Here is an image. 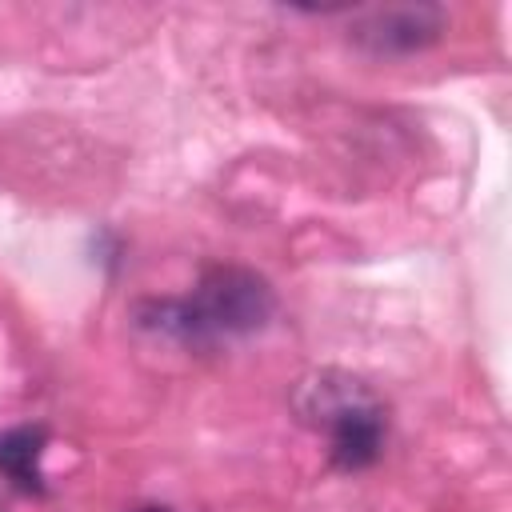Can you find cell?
Here are the masks:
<instances>
[{
    "instance_id": "1",
    "label": "cell",
    "mask_w": 512,
    "mask_h": 512,
    "mask_svg": "<svg viewBox=\"0 0 512 512\" xmlns=\"http://www.w3.org/2000/svg\"><path fill=\"white\" fill-rule=\"evenodd\" d=\"M276 308L272 284L244 264H208L196 288L180 300H144L136 308L140 324L164 332L180 344H216L228 336H248L268 324Z\"/></svg>"
},
{
    "instance_id": "2",
    "label": "cell",
    "mask_w": 512,
    "mask_h": 512,
    "mask_svg": "<svg viewBox=\"0 0 512 512\" xmlns=\"http://www.w3.org/2000/svg\"><path fill=\"white\" fill-rule=\"evenodd\" d=\"M292 416L328 440V464L360 472L380 460L388 436V408L376 388L344 368H312L292 384Z\"/></svg>"
},
{
    "instance_id": "3",
    "label": "cell",
    "mask_w": 512,
    "mask_h": 512,
    "mask_svg": "<svg viewBox=\"0 0 512 512\" xmlns=\"http://www.w3.org/2000/svg\"><path fill=\"white\" fill-rule=\"evenodd\" d=\"M444 32V12L432 4H396V8H376L356 24V40L368 52H416L428 48Z\"/></svg>"
},
{
    "instance_id": "4",
    "label": "cell",
    "mask_w": 512,
    "mask_h": 512,
    "mask_svg": "<svg viewBox=\"0 0 512 512\" xmlns=\"http://www.w3.org/2000/svg\"><path fill=\"white\" fill-rule=\"evenodd\" d=\"M44 448H48V428L44 424L8 428L0 436V476L20 492L40 496L48 488L44 484Z\"/></svg>"
},
{
    "instance_id": "5",
    "label": "cell",
    "mask_w": 512,
    "mask_h": 512,
    "mask_svg": "<svg viewBox=\"0 0 512 512\" xmlns=\"http://www.w3.org/2000/svg\"><path fill=\"white\" fill-rule=\"evenodd\" d=\"M128 512H172V508H164V504H136V508H128Z\"/></svg>"
}]
</instances>
